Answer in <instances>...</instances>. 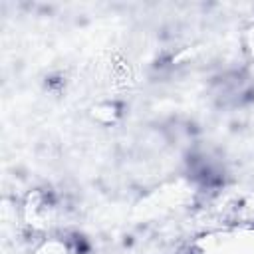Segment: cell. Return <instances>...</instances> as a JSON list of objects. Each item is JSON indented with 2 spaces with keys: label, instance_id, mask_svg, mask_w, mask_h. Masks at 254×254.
<instances>
[{
  "label": "cell",
  "instance_id": "1",
  "mask_svg": "<svg viewBox=\"0 0 254 254\" xmlns=\"http://www.w3.org/2000/svg\"><path fill=\"white\" fill-rule=\"evenodd\" d=\"M252 91H254V83L250 75L238 69L218 75L210 85L212 99L220 107H240L252 99Z\"/></svg>",
  "mask_w": 254,
  "mask_h": 254
}]
</instances>
